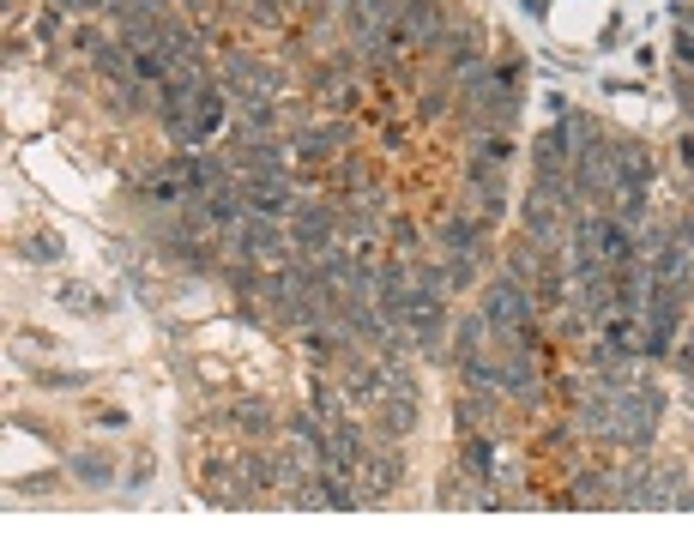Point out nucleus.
Wrapping results in <instances>:
<instances>
[{
	"label": "nucleus",
	"mask_w": 694,
	"mask_h": 543,
	"mask_svg": "<svg viewBox=\"0 0 694 543\" xmlns=\"http://www.w3.org/2000/svg\"><path fill=\"white\" fill-rule=\"evenodd\" d=\"M236 194H242V206H248V212H266V218L296 212L290 175H236Z\"/></svg>",
	"instance_id": "nucleus-5"
},
{
	"label": "nucleus",
	"mask_w": 694,
	"mask_h": 543,
	"mask_svg": "<svg viewBox=\"0 0 694 543\" xmlns=\"http://www.w3.org/2000/svg\"><path fill=\"white\" fill-rule=\"evenodd\" d=\"M248 19H254V25H278L284 7H278V0H248Z\"/></svg>",
	"instance_id": "nucleus-28"
},
{
	"label": "nucleus",
	"mask_w": 694,
	"mask_h": 543,
	"mask_svg": "<svg viewBox=\"0 0 694 543\" xmlns=\"http://www.w3.org/2000/svg\"><path fill=\"white\" fill-rule=\"evenodd\" d=\"M296 157H302V163H326V157H332V133H326V127H320V133H302V139H296Z\"/></svg>",
	"instance_id": "nucleus-24"
},
{
	"label": "nucleus",
	"mask_w": 694,
	"mask_h": 543,
	"mask_svg": "<svg viewBox=\"0 0 694 543\" xmlns=\"http://www.w3.org/2000/svg\"><path fill=\"white\" fill-rule=\"evenodd\" d=\"M230 423H236L242 435H272V429H278V423H272V411H266L260 399H242V405L230 411Z\"/></svg>",
	"instance_id": "nucleus-20"
},
{
	"label": "nucleus",
	"mask_w": 694,
	"mask_h": 543,
	"mask_svg": "<svg viewBox=\"0 0 694 543\" xmlns=\"http://www.w3.org/2000/svg\"><path fill=\"white\" fill-rule=\"evenodd\" d=\"M465 181H471V194H477L483 218L495 224V218L507 212V163H483V157H471V163H465Z\"/></svg>",
	"instance_id": "nucleus-9"
},
{
	"label": "nucleus",
	"mask_w": 694,
	"mask_h": 543,
	"mask_svg": "<svg viewBox=\"0 0 694 543\" xmlns=\"http://www.w3.org/2000/svg\"><path fill=\"white\" fill-rule=\"evenodd\" d=\"M224 242L236 248V260H278L290 236H284V230H278L266 212H242V218L224 230Z\"/></svg>",
	"instance_id": "nucleus-3"
},
{
	"label": "nucleus",
	"mask_w": 694,
	"mask_h": 543,
	"mask_svg": "<svg viewBox=\"0 0 694 543\" xmlns=\"http://www.w3.org/2000/svg\"><path fill=\"white\" fill-rule=\"evenodd\" d=\"M465 471H471L477 483L495 477V435H465Z\"/></svg>",
	"instance_id": "nucleus-16"
},
{
	"label": "nucleus",
	"mask_w": 694,
	"mask_h": 543,
	"mask_svg": "<svg viewBox=\"0 0 694 543\" xmlns=\"http://www.w3.org/2000/svg\"><path fill=\"white\" fill-rule=\"evenodd\" d=\"M471 157H483V163H507V157H513V139H507V127H483Z\"/></svg>",
	"instance_id": "nucleus-22"
},
{
	"label": "nucleus",
	"mask_w": 694,
	"mask_h": 543,
	"mask_svg": "<svg viewBox=\"0 0 694 543\" xmlns=\"http://www.w3.org/2000/svg\"><path fill=\"white\" fill-rule=\"evenodd\" d=\"M405 13V0H344V25H351V37L369 49L387 37V25Z\"/></svg>",
	"instance_id": "nucleus-6"
},
{
	"label": "nucleus",
	"mask_w": 694,
	"mask_h": 543,
	"mask_svg": "<svg viewBox=\"0 0 694 543\" xmlns=\"http://www.w3.org/2000/svg\"><path fill=\"white\" fill-rule=\"evenodd\" d=\"M519 218H526V236L532 242H544V248H556L562 242V218H568V206L556 200V194H526V200H519Z\"/></svg>",
	"instance_id": "nucleus-8"
},
{
	"label": "nucleus",
	"mask_w": 694,
	"mask_h": 543,
	"mask_svg": "<svg viewBox=\"0 0 694 543\" xmlns=\"http://www.w3.org/2000/svg\"><path fill=\"white\" fill-rule=\"evenodd\" d=\"M369 483H375V489H369L363 501H381V495H387V489L399 483V459H393V453H381V459H369Z\"/></svg>",
	"instance_id": "nucleus-23"
},
{
	"label": "nucleus",
	"mask_w": 694,
	"mask_h": 543,
	"mask_svg": "<svg viewBox=\"0 0 694 543\" xmlns=\"http://www.w3.org/2000/svg\"><path fill=\"white\" fill-rule=\"evenodd\" d=\"M495 362H501V393L513 405H538L544 399V375H538V356L532 350H501Z\"/></svg>",
	"instance_id": "nucleus-4"
},
{
	"label": "nucleus",
	"mask_w": 694,
	"mask_h": 543,
	"mask_svg": "<svg viewBox=\"0 0 694 543\" xmlns=\"http://www.w3.org/2000/svg\"><path fill=\"white\" fill-rule=\"evenodd\" d=\"M483 320L495 326V338L538 326V296H532V284L519 278V272H501V278H489V284H483Z\"/></svg>",
	"instance_id": "nucleus-2"
},
{
	"label": "nucleus",
	"mask_w": 694,
	"mask_h": 543,
	"mask_svg": "<svg viewBox=\"0 0 694 543\" xmlns=\"http://www.w3.org/2000/svg\"><path fill=\"white\" fill-rule=\"evenodd\" d=\"M519 13H526V19H550V0H519Z\"/></svg>",
	"instance_id": "nucleus-31"
},
{
	"label": "nucleus",
	"mask_w": 694,
	"mask_h": 543,
	"mask_svg": "<svg viewBox=\"0 0 694 543\" xmlns=\"http://www.w3.org/2000/svg\"><path fill=\"white\" fill-rule=\"evenodd\" d=\"M308 411H314V417H326V423L338 417V399H332V387H326V381H308Z\"/></svg>",
	"instance_id": "nucleus-26"
},
{
	"label": "nucleus",
	"mask_w": 694,
	"mask_h": 543,
	"mask_svg": "<svg viewBox=\"0 0 694 543\" xmlns=\"http://www.w3.org/2000/svg\"><path fill=\"white\" fill-rule=\"evenodd\" d=\"M224 121H230V91H224V85L212 79V85H206V91L194 97V121H188V151H194V145H206L212 133H224Z\"/></svg>",
	"instance_id": "nucleus-10"
},
{
	"label": "nucleus",
	"mask_w": 694,
	"mask_h": 543,
	"mask_svg": "<svg viewBox=\"0 0 694 543\" xmlns=\"http://www.w3.org/2000/svg\"><path fill=\"white\" fill-rule=\"evenodd\" d=\"M67 471H73L79 483H91V489H103V483H115V465H109L103 453H73V459H67Z\"/></svg>",
	"instance_id": "nucleus-18"
},
{
	"label": "nucleus",
	"mask_w": 694,
	"mask_h": 543,
	"mask_svg": "<svg viewBox=\"0 0 694 543\" xmlns=\"http://www.w3.org/2000/svg\"><path fill=\"white\" fill-rule=\"evenodd\" d=\"M435 248H441V260H453V254H477V224H471L465 212H453V218L435 230Z\"/></svg>",
	"instance_id": "nucleus-13"
},
{
	"label": "nucleus",
	"mask_w": 694,
	"mask_h": 543,
	"mask_svg": "<svg viewBox=\"0 0 694 543\" xmlns=\"http://www.w3.org/2000/svg\"><path fill=\"white\" fill-rule=\"evenodd\" d=\"M55 302H61V308H79V314H109V296H91V284H61Z\"/></svg>",
	"instance_id": "nucleus-21"
},
{
	"label": "nucleus",
	"mask_w": 694,
	"mask_h": 543,
	"mask_svg": "<svg viewBox=\"0 0 694 543\" xmlns=\"http://www.w3.org/2000/svg\"><path fill=\"white\" fill-rule=\"evenodd\" d=\"M489 320H483V308L477 314H465L459 326H453V369H459V362H471V356H483V344H489Z\"/></svg>",
	"instance_id": "nucleus-12"
},
{
	"label": "nucleus",
	"mask_w": 694,
	"mask_h": 543,
	"mask_svg": "<svg viewBox=\"0 0 694 543\" xmlns=\"http://www.w3.org/2000/svg\"><path fill=\"white\" fill-rule=\"evenodd\" d=\"M169 61H176L169 49H133V79H139V85H163V79H169Z\"/></svg>",
	"instance_id": "nucleus-17"
},
{
	"label": "nucleus",
	"mask_w": 694,
	"mask_h": 543,
	"mask_svg": "<svg viewBox=\"0 0 694 543\" xmlns=\"http://www.w3.org/2000/svg\"><path fill=\"white\" fill-rule=\"evenodd\" d=\"M344 399H351V405H381L387 399V362H351V375H344Z\"/></svg>",
	"instance_id": "nucleus-11"
},
{
	"label": "nucleus",
	"mask_w": 694,
	"mask_h": 543,
	"mask_svg": "<svg viewBox=\"0 0 694 543\" xmlns=\"http://www.w3.org/2000/svg\"><path fill=\"white\" fill-rule=\"evenodd\" d=\"M658 405H664V393H658L652 381L622 375V387H616V447L646 453L652 435H658Z\"/></svg>",
	"instance_id": "nucleus-1"
},
{
	"label": "nucleus",
	"mask_w": 694,
	"mask_h": 543,
	"mask_svg": "<svg viewBox=\"0 0 694 543\" xmlns=\"http://www.w3.org/2000/svg\"><path fill=\"white\" fill-rule=\"evenodd\" d=\"M387 236H393V248H399V260H411V254H417V224H405V218H399V224H393Z\"/></svg>",
	"instance_id": "nucleus-27"
},
{
	"label": "nucleus",
	"mask_w": 694,
	"mask_h": 543,
	"mask_svg": "<svg viewBox=\"0 0 694 543\" xmlns=\"http://www.w3.org/2000/svg\"><path fill=\"white\" fill-rule=\"evenodd\" d=\"M145 97H157V91H145L133 73L109 85V109H115V115H145V109H157V103H145Z\"/></svg>",
	"instance_id": "nucleus-14"
},
{
	"label": "nucleus",
	"mask_w": 694,
	"mask_h": 543,
	"mask_svg": "<svg viewBox=\"0 0 694 543\" xmlns=\"http://www.w3.org/2000/svg\"><path fill=\"white\" fill-rule=\"evenodd\" d=\"M55 13H85V7H97V0H49Z\"/></svg>",
	"instance_id": "nucleus-32"
},
{
	"label": "nucleus",
	"mask_w": 694,
	"mask_h": 543,
	"mask_svg": "<svg viewBox=\"0 0 694 543\" xmlns=\"http://www.w3.org/2000/svg\"><path fill=\"white\" fill-rule=\"evenodd\" d=\"M447 109V85H435V91H423V115H441Z\"/></svg>",
	"instance_id": "nucleus-29"
},
{
	"label": "nucleus",
	"mask_w": 694,
	"mask_h": 543,
	"mask_svg": "<svg viewBox=\"0 0 694 543\" xmlns=\"http://www.w3.org/2000/svg\"><path fill=\"white\" fill-rule=\"evenodd\" d=\"M326 465H338L344 477L369 465V441H363V429H357L351 417H332V423H326Z\"/></svg>",
	"instance_id": "nucleus-7"
},
{
	"label": "nucleus",
	"mask_w": 694,
	"mask_h": 543,
	"mask_svg": "<svg viewBox=\"0 0 694 543\" xmlns=\"http://www.w3.org/2000/svg\"><path fill=\"white\" fill-rule=\"evenodd\" d=\"M477 284V260L471 254H453L447 260V290H471Z\"/></svg>",
	"instance_id": "nucleus-25"
},
{
	"label": "nucleus",
	"mask_w": 694,
	"mask_h": 543,
	"mask_svg": "<svg viewBox=\"0 0 694 543\" xmlns=\"http://www.w3.org/2000/svg\"><path fill=\"white\" fill-rule=\"evenodd\" d=\"M19 254H25L31 266H55V260H67V248H61V236H49V230H37V236H25V242H19Z\"/></svg>",
	"instance_id": "nucleus-19"
},
{
	"label": "nucleus",
	"mask_w": 694,
	"mask_h": 543,
	"mask_svg": "<svg viewBox=\"0 0 694 543\" xmlns=\"http://www.w3.org/2000/svg\"><path fill=\"white\" fill-rule=\"evenodd\" d=\"M91 61H97L103 79H127V73H133V43H103V37H97Z\"/></svg>",
	"instance_id": "nucleus-15"
},
{
	"label": "nucleus",
	"mask_w": 694,
	"mask_h": 543,
	"mask_svg": "<svg viewBox=\"0 0 694 543\" xmlns=\"http://www.w3.org/2000/svg\"><path fill=\"white\" fill-rule=\"evenodd\" d=\"M676 61L694 67V31H676Z\"/></svg>",
	"instance_id": "nucleus-30"
}]
</instances>
